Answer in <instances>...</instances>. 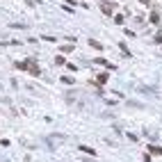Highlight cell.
Returning <instances> with one entry per match:
<instances>
[{"mask_svg":"<svg viewBox=\"0 0 162 162\" xmlns=\"http://www.w3.org/2000/svg\"><path fill=\"white\" fill-rule=\"evenodd\" d=\"M101 9H103V14H112L114 5H112V2H103V5H101Z\"/></svg>","mask_w":162,"mask_h":162,"instance_id":"6da1fadb","label":"cell"},{"mask_svg":"<svg viewBox=\"0 0 162 162\" xmlns=\"http://www.w3.org/2000/svg\"><path fill=\"white\" fill-rule=\"evenodd\" d=\"M96 64H101V66H105V69H114V64H110V62H105L103 57H98V60H96Z\"/></svg>","mask_w":162,"mask_h":162,"instance_id":"7a4b0ae2","label":"cell"},{"mask_svg":"<svg viewBox=\"0 0 162 162\" xmlns=\"http://www.w3.org/2000/svg\"><path fill=\"white\" fill-rule=\"evenodd\" d=\"M89 46H91V48H96V50H103V46L98 44V41H94V39H89Z\"/></svg>","mask_w":162,"mask_h":162,"instance_id":"3957f363","label":"cell"},{"mask_svg":"<svg viewBox=\"0 0 162 162\" xmlns=\"http://www.w3.org/2000/svg\"><path fill=\"white\" fill-rule=\"evenodd\" d=\"M148 151L155 153V155H162V148H160V146H148Z\"/></svg>","mask_w":162,"mask_h":162,"instance_id":"277c9868","label":"cell"},{"mask_svg":"<svg viewBox=\"0 0 162 162\" xmlns=\"http://www.w3.org/2000/svg\"><path fill=\"white\" fill-rule=\"evenodd\" d=\"M96 82H98V85H105V82H107V76H105V73H103V76H98Z\"/></svg>","mask_w":162,"mask_h":162,"instance_id":"5b68a950","label":"cell"},{"mask_svg":"<svg viewBox=\"0 0 162 162\" xmlns=\"http://www.w3.org/2000/svg\"><path fill=\"white\" fill-rule=\"evenodd\" d=\"M60 50H62V53H73V46H62Z\"/></svg>","mask_w":162,"mask_h":162,"instance_id":"8992f818","label":"cell"},{"mask_svg":"<svg viewBox=\"0 0 162 162\" xmlns=\"http://www.w3.org/2000/svg\"><path fill=\"white\" fill-rule=\"evenodd\" d=\"M151 23H160V16L158 14H151Z\"/></svg>","mask_w":162,"mask_h":162,"instance_id":"52a82bcc","label":"cell"},{"mask_svg":"<svg viewBox=\"0 0 162 162\" xmlns=\"http://www.w3.org/2000/svg\"><path fill=\"white\" fill-rule=\"evenodd\" d=\"M139 2H144V5H148V2H151V0H139Z\"/></svg>","mask_w":162,"mask_h":162,"instance_id":"ba28073f","label":"cell"}]
</instances>
